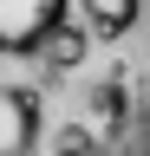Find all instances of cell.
<instances>
[{
  "instance_id": "cell-1",
  "label": "cell",
  "mask_w": 150,
  "mask_h": 156,
  "mask_svg": "<svg viewBox=\"0 0 150 156\" xmlns=\"http://www.w3.org/2000/svg\"><path fill=\"white\" fill-rule=\"evenodd\" d=\"M0 156H150V0H0Z\"/></svg>"
}]
</instances>
